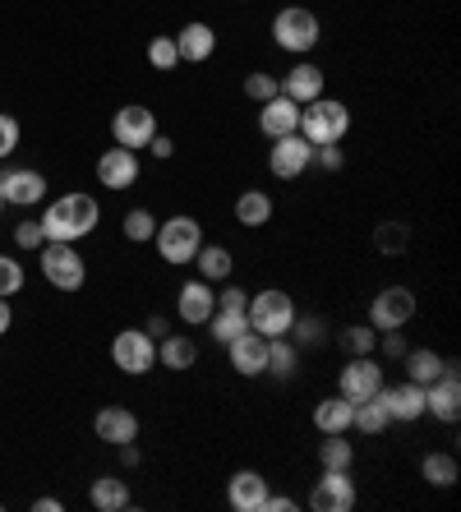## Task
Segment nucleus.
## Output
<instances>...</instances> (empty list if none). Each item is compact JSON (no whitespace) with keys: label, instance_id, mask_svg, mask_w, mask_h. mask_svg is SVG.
I'll return each instance as SVG.
<instances>
[{"label":"nucleus","instance_id":"nucleus-1","mask_svg":"<svg viewBox=\"0 0 461 512\" xmlns=\"http://www.w3.org/2000/svg\"><path fill=\"white\" fill-rule=\"evenodd\" d=\"M97 227V199L93 194H65L42 213V236L47 240H83Z\"/></svg>","mask_w":461,"mask_h":512},{"label":"nucleus","instance_id":"nucleus-2","mask_svg":"<svg viewBox=\"0 0 461 512\" xmlns=\"http://www.w3.org/2000/svg\"><path fill=\"white\" fill-rule=\"evenodd\" d=\"M346 130H351V111H346V102H337V97H314V102L300 107V134H305L314 148L342 143Z\"/></svg>","mask_w":461,"mask_h":512},{"label":"nucleus","instance_id":"nucleus-3","mask_svg":"<svg viewBox=\"0 0 461 512\" xmlns=\"http://www.w3.org/2000/svg\"><path fill=\"white\" fill-rule=\"evenodd\" d=\"M319 14L305 10V5H286V10H277V19H272V42L282 51H296V56H305V51L319 47Z\"/></svg>","mask_w":461,"mask_h":512},{"label":"nucleus","instance_id":"nucleus-4","mask_svg":"<svg viewBox=\"0 0 461 512\" xmlns=\"http://www.w3.org/2000/svg\"><path fill=\"white\" fill-rule=\"evenodd\" d=\"M249 328L263 337H286L291 333V323H296V300L286 296V291H277V286H268V291H259V296L249 300Z\"/></svg>","mask_w":461,"mask_h":512},{"label":"nucleus","instance_id":"nucleus-5","mask_svg":"<svg viewBox=\"0 0 461 512\" xmlns=\"http://www.w3.org/2000/svg\"><path fill=\"white\" fill-rule=\"evenodd\" d=\"M153 240H157V254L180 268V263H194V254H199V245H203V227L190 213H176L171 222H157Z\"/></svg>","mask_w":461,"mask_h":512},{"label":"nucleus","instance_id":"nucleus-6","mask_svg":"<svg viewBox=\"0 0 461 512\" xmlns=\"http://www.w3.org/2000/svg\"><path fill=\"white\" fill-rule=\"evenodd\" d=\"M42 273H47V282L56 291H79L88 268H83V254L74 250L70 240H47L42 245Z\"/></svg>","mask_w":461,"mask_h":512},{"label":"nucleus","instance_id":"nucleus-7","mask_svg":"<svg viewBox=\"0 0 461 512\" xmlns=\"http://www.w3.org/2000/svg\"><path fill=\"white\" fill-rule=\"evenodd\" d=\"M309 162H314V143L305 139V134H282V139H272L268 148V171L277 180H296L309 171Z\"/></svg>","mask_w":461,"mask_h":512},{"label":"nucleus","instance_id":"nucleus-8","mask_svg":"<svg viewBox=\"0 0 461 512\" xmlns=\"http://www.w3.org/2000/svg\"><path fill=\"white\" fill-rule=\"evenodd\" d=\"M111 360H116L120 374H148L157 365V342L139 328H120L116 342H111Z\"/></svg>","mask_w":461,"mask_h":512},{"label":"nucleus","instance_id":"nucleus-9","mask_svg":"<svg viewBox=\"0 0 461 512\" xmlns=\"http://www.w3.org/2000/svg\"><path fill=\"white\" fill-rule=\"evenodd\" d=\"M425 416L457 425L461 416V379H457V360H443V374L425 388Z\"/></svg>","mask_w":461,"mask_h":512},{"label":"nucleus","instance_id":"nucleus-10","mask_svg":"<svg viewBox=\"0 0 461 512\" xmlns=\"http://www.w3.org/2000/svg\"><path fill=\"white\" fill-rule=\"evenodd\" d=\"M415 319V291L411 286H383L379 296H374V305H369V323L374 328H406V323Z\"/></svg>","mask_w":461,"mask_h":512},{"label":"nucleus","instance_id":"nucleus-11","mask_svg":"<svg viewBox=\"0 0 461 512\" xmlns=\"http://www.w3.org/2000/svg\"><path fill=\"white\" fill-rule=\"evenodd\" d=\"M355 480L351 471H323V480L314 485V494H309V508L314 512H351L355 508Z\"/></svg>","mask_w":461,"mask_h":512},{"label":"nucleus","instance_id":"nucleus-12","mask_svg":"<svg viewBox=\"0 0 461 512\" xmlns=\"http://www.w3.org/2000/svg\"><path fill=\"white\" fill-rule=\"evenodd\" d=\"M337 388H342L346 402H365V397H374L383 388V370L374 356H351L346 360L342 379H337Z\"/></svg>","mask_w":461,"mask_h":512},{"label":"nucleus","instance_id":"nucleus-13","mask_svg":"<svg viewBox=\"0 0 461 512\" xmlns=\"http://www.w3.org/2000/svg\"><path fill=\"white\" fill-rule=\"evenodd\" d=\"M157 134V116L148 107H120L116 120H111V139L120 143V148H148V139Z\"/></svg>","mask_w":461,"mask_h":512},{"label":"nucleus","instance_id":"nucleus-14","mask_svg":"<svg viewBox=\"0 0 461 512\" xmlns=\"http://www.w3.org/2000/svg\"><path fill=\"white\" fill-rule=\"evenodd\" d=\"M226 351H231V370L245 374V379L268 374V337L254 333V328H245L236 342H226Z\"/></svg>","mask_w":461,"mask_h":512},{"label":"nucleus","instance_id":"nucleus-15","mask_svg":"<svg viewBox=\"0 0 461 512\" xmlns=\"http://www.w3.org/2000/svg\"><path fill=\"white\" fill-rule=\"evenodd\" d=\"M97 180L107 185V190H130L134 180H139V157L134 148H107V153L97 157Z\"/></svg>","mask_w":461,"mask_h":512},{"label":"nucleus","instance_id":"nucleus-16","mask_svg":"<svg viewBox=\"0 0 461 512\" xmlns=\"http://www.w3.org/2000/svg\"><path fill=\"white\" fill-rule=\"evenodd\" d=\"M213 310H217V296H213V282H203V277H194V282H185L180 286V296H176V314L185 323H208L213 319Z\"/></svg>","mask_w":461,"mask_h":512},{"label":"nucleus","instance_id":"nucleus-17","mask_svg":"<svg viewBox=\"0 0 461 512\" xmlns=\"http://www.w3.org/2000/svg\"><path fill=\"white\" fill-rule=\"evenodd\" d=\"M93 429H97V439L102 443H134L139 439V416H134L130 406H102L97 411V420H93Z\"/></svg>","mask_w":461,"mask_h":512},{"label":"nucleus","instance_id":"nucleus-18","mask_svg":"<svg viewBox=\"0 0 461 512\" xmlns=\"http://www.w3.org/2000/svg\"><path fill=\"white\" fill-rule=\"evenodd\" d=\"M259 130L268 134V139H282V134H296L300 130V102H291L286 93L268 97L259 111Z\"/></svg>","mask_w":461,"mask_h":512},{"label":"nucleus","instance_id":"nucleus-19","mask_svg":"<svg viewBox=\"0 0 461 512\" xmlns=\"http://www.w3.org/2000/svg\"><path fill=\"white\" fill-rule=\"evenodd\" d=\"M263 499H268V480L259 471H236L226 485V503L236 512H263Z\"/></svg>","mask_w":461,"mask_h":512},{"label":"nucleus","instance_id":"nucleus-20","mask_svg":"<svg viewBox=\"0 0 461 512\" xmlns=\"http://www.w3.org/2000/svg\"><path fill=\"white\" fill-rule=\"evenodd\" d=\"M176 51H180L185 65H203V60H213V51H217V33L194 19V24H185L176 33Z\"/></svg>","mask_w":461,"mask_h":512},{"label":"nucleus","instance_id":"nucleus-21","mask_svg":"<svg viewBox=\"0 0 461 512\" xmlns=\"http://www.w3.org/2000/svg\"><path fill=\"white\" fill-rule=\"evenodd\" d=\"M383 402H388V416L402 420V425H411V420L425 416V388L420 383H397V388H383Z\"/></svg>","mask_w":461,"mask_h":512},{"label":"nucleus","instance_id":"nucleus-22","mask_svg":"<svg viewBox=\"0 0 461 512\" xmlns=\"http://www.w3.org/2000/svg\"><path fill=\"white\" fill-rule=\"evenodd\" d=\"M0 190H5V203H19V208H28V203H37L42 194H47V176L42 171H10V176H0Z\"/></svg>","mask_w":461,"mask_h":512},{"label":"nucleus","instance_id":"nucleus-23","mask_svg":"<svg viewBox=\"0 0 461 512\" xmlns=\"http://www.w3.org/2000/svg\"><path fill=\"white\" fill-rule=\"evenodd\" d=\"M282 93L291 97V102H314V97H323V70L319 65H309V60H300L296 70H286V79H282Z\"/></svg>","mask_w":461,"mask_h":512},{"label":"nucleus","instance_id":"nucleus-24","mask_svg":"<svg viewBox=\"0 0 461 512\" xmlns=\"http://www.w3.org/2000/svg\"><path fill=\"white\" fill-rule=\"evenodd\" d=\"M351 416H355V402H346L342 393L323 397V402L314 406V425H319V434H346V429H351Z\"/></svg>","mask_w":461,"mask_h":512},{"label":"nucleus","instance_id":"nucleus-25","mask_svg":"<svg viewBox=\"0 0 461 512\" xmlns=\"http://www.w3.org/2000/svg\"><path fill=\"white\" fill-rule=\"evenodd\" d=\"M88 503L102 512H120V508H130V485L120 476H97L93 489H88Z\"/></svg>","mask_w":461,"mask_h":512},{"label":"nucleus","instance_id":"nucleus-26","mask_svg":"<svg viewBox=\"0 0 461 512\" xmlns=\"http://www.w3.org/2000/svg\"><path fill=\"white\" fill-rule=\"evenodd\" d=\"M194 263H199L203 282H226V277H231V268H236V259H231V250H226V245H199Z\"/></svg>","mask_w":461,"mask_h":512},{"label":"nucleus","instance_id":"nucleus-27","mask_svg":"<svg viewBox=\"0 0 461 512\" xmlns=\"http://www.w3.org/2000/svg\"><path fill=\"white\" fill-rule=\"evenodd\" d=\"M351 425H360V434H383V429L392 425L388 416V402H383V388L374 397H365V402H355V416Z\"/></svg>","mask_w":461,"mask_h":512},{"label":"nucleus","instance_id":"nucleus-28","mask_svg":"<svg viewBox=\"0 0 461 512\" xmlns=\"http://www.w3.org/2000/svg\"><path fill=\"white\" fill-rule=\"evenodd\" d=\"M157 360H162L166 370H190L194 360H199V346L190 342V337H176V333H166L162 346H157Z\"/></svg>","mask_w":461,"mask_h":512},{"label":"nucleus","instance_id":"nucleus-29","mask_svg":"<svg viewBox=\"0 0 461 512\" xmlns=\"http://www.w3.org/2000/svg\"><path fill=\"white\" fill-rule=\"evenodd\" d=\"M300 370V346L286 337H268V374L272 379H291Z\"/></svg>","mask_w":461,"mask_h":512},{"label":"nucleus","instance_id":"nucleus-30","mask_svg":"<svg viewBox=\"0 0 461 512\" xmlns=\"http://www.w3.org/2000/svg\"><path fill=\"white\" fill-rule=\"evenodd\" d=\"M319 462H323V471H351V462H355V443L346 439V434H323V443H319Z\"/></svg>","mask_w":461,"mask_h":512},{"label":"nucleus","instance_id":"nucleus-31","mask_svg":"<svg viewBox=\"0 0 461 512\" xmlns=\"http://www.w3.org/2000/svg\"><path fill=\"white\" fill-rule=\"evenodd\" d=\"M236 222H245V227H268L272 222V199L263 190H245L236 199Z\"/></svg>","mask_w":461,"mask_h":512},{"label":"nucleus","instance_id":"nucleus-32","mask_svg":"<svg viewBox=\"0 0 461 512\" xmlns=\"http://www.w3.org/2000/svg\"><path fill=\"white\" fill-rule=\"evenodd\" d=\"M406 374H411V383H420V388H429V383L443 374V356L438 351H406Z\"/></svg>","mask_w":461,"mask_h":512},{"label":"nucleus","instance_id":"nucleus-33","mask_svg":"<svg viewBox=\"0 0 461 512\" xmlns=\"http://www.w3.org/2000/svg\"><path fill=\"white\" fill-rule=\"evenodd\" d=\"M420 476H425L434 489H452L457 485V457L452 453H429L425 462H420Z\"/></svg>","mask_w":461,"mask_h":512},{"label":"nucleus","instance_id":"nucleus-34","mask_svg":"<svg viewBox=\"0 0 461 512\" xmlns=\"http://www.w3.org/2000/svg\"><path fill=\"white\" fill-rule=\"evenodd\" d=\"M374 346H379V328H374V323L342 328V351L346 356H374Z\"/></svg>","mask_w":461,"mask_h":512},{"label":"nucleus","instance_id":"nucleus-35","mask_svg":"<svg viewBox=\"0 0 461 512\" xmlns=\"http://www.w3.org/2000/svg\"><path fill=\"white\" fill-rule=\"evenodd\" d=\"M208 323H213V337L226 346V342H236V337L249 328V314L245 310H213V319Z\"/></svg>","mask_w":461,"mask_h":512},{"label":"nucleus","instance_id":"nucleus-36","mask_svg":"<svg viewBox=\"0 0 461 512\" xmlns=\"http://www.w3.org/2000/svg\"><path fill=\"white\" fill-rule=\"evenodd\" d=\"M125 236H130L134 245L153 240L157 236V217L148 213V208H130V213H125Z\"/></svg>","mask_w":461,"mask_h":512},{"label":"nucleus","instance_id":"nucleus-37","mask_svg":"<svg viewBox=\"0 0 461 512\" xmlns=\"http://www.w3.org/2000/svg\"><path fill=\"white\" fill-rule=\"evenodd\" d=\"M277 93H282V79H277V74H268V70H254L245 79V97H254L259 107L268 102V97H277Z\"/></svg>","mask_w":461,"mask_h":512},{"label":"nucleus","instance_id":"nucleus-38","mask_svg":"<svg viewBox=\"0 0 461 512\" xmlns=\"http://www.w3.org/2000/svg\"><path fill=\"white\" fill-rule=\"evenodd\" d=\"M148 65H153V70H176L180 65L176 37H153V42H148Z\"/></svg>","mask_w":461,"mask_h":512},{"label":"nucleus","instance_id":"nucleus-39","mask_svg":"<svg viewBox=\"0 0 461 512\" xmlns=\"http://www.w3.org/2000/svg\"><path fill=\"white\" fill-rule=\"evenodd\" d=\"M406 240H411V231H406L402 222H383V227L374 231V245H379L383 254H402Z\"/></svg>","mask_w":461,"mask_h":512},{"label":"nucleus","instance_id":"nucleus-40","mask_svg":"<svg viewBox=\"0 0 461 512\" xmlns=\"http://www.w3.org/2000/svg\"><path fill=\"white\" fill-rule=\"evenodd\" d=\"M291 333H296V346H319V342H323V333H328V323L314 319V314H305V319L296 314V323H291Z\"/></svg>","mask_w":461,"mask_h":512},{"label":"nucleus","instance_id":"nucleus-41","mask_svg":"<svg viewBox=\"0 0 461 512\" xmlns=\"http://www.w3.org/2000/svg\"><path fill=\"white\" fill-rule=\"evenodd\" d=\"M24 286V268H19V259H5L0 254V296H14Z\"/></svg>","mask_w":461,"mask_h":512},{"label":"nucleus","instance_id":"nucleus-42","mask_svg":"<svg viewBox=\"0 0 461 512\" xmlns=\"http://www.w3.org/2000/svg\"><path fill=\"white\" fill-rule=\"evenodd\" d=\"M14 240H19L24 250H42V245H47V236H42V222H19V227H14Z\"/></svg>","mask_w":461,"mask_h":512},{"label":"nucleus","instance_id":"nucleus-43","mask_svg":"<svg viewBox=\"0 0 461 512\" xmlns=\"http://www.w3.org/2000/svg\"><path fill=\"white\" fill-rule=\"evenodd\" d=\"M14 148H19V120L0 116V157H10Z\"/></svg>","mask_w":461,"mask_h":512},{"label":"nucleus","instance_id":"nucleus-44","mask_svg":"<svg viewBox=\"0 0 461 512\" xmlns=\"http://www.w3.org/2000/svg\"><path fill=\"white\" fill-rule=\"evenodd\" d=\"M314 157H319L323 171H342L346 167V153L337 148V143H323V148H314Z\"/></svg>","mask_w":461,"mask_h":512},{"label":"nucleus","instance_id":"nucleus-45","mask_svg":"<svg viewBox=\"0 0 461 512\" xmlns=\"http://www.w3.org/2000/svg\"><path fill=\"white\" fill-rule=\"evenodd\" d=\"M379 346H383V356H406V337H402V328H383L379 333Z\"/></svg>","mask_w":461,"mask_h":512},{"label":"nucleus","instance_id":"nucleus-46","mask_svg":"<svg viewBox=\"0 0 461 512\" xmlns=\"http://www.w3.org/2000/svg\"><path fill=\"white\" fill-rule=\"evenodd\" d=\"M217 310H249V291H240V286H226L222 296H217Z\"/></svg>","mask_w":461,"mask_h":512},{"label":"nucleus","instance_id":"nucleus-47","mask_svg":"<svg viewBox=\"0 0 461 512\" xmlns=\"http://www.w3.org/2000/svg\"><path fill=\"white\" fill-rule=\"evenodd\" d=\"M263 512H296V499H291V494H268Z\"/></svg>","mask_w":461,"mask_h":512},{"label":"nucleus","instance_id":"nucleus-48","mask_svg":"<svg viewBox=\"0 0 461 512\" xmlns=\"http://www.w3.org/2000/svg\"><path fill=\"white\" fill-rule=\"evenodd\" d=\"M148 148H153V157H162V162H166L171 153H176V143L166 139V134H153V139H148Z\"/></svg>","mask_w":461,"mask_h":512},{"label":"nucleus","instance_id":"nucleus-49","mask_svg":"<svg viewBox=\"0 0 461 512\" xmlns=\"http://www.w3.org/2000/svg\"><path fill=\"white\" fill-rule=\"evenodd\" d=\"M10 323H14V310H10V300L0 296V337L10 333Z\"/></svg>","mask_w":461,"mask_h":512},{"label":"nucleus","instance_id":"nucleus-50","mask_svg":"<svg viewBox=\"0 0 461 512\" xmlns=\"http://www.w3.org/2000/svg\"><path fill=\"white\" fill-rule=\"evenodd\" d=\"M166 328H171V323H166V319H162V314H153V319H148V337H162V333H166Z\"/></svg>","mask_w":461,"mask_h":512},{"label":"nucleus","instance_id":"nucleus-51","mask_svg":"<svg viewBox=\"0 0 461 512\" xmlns=\"http://www.w3.org/2000/svg\"><path fill=\"white\" fill-rule=\"evenodd\" d=\"M120 457H125V462H139V448H134V443H120Z\"/></svg>","mask_w":461,"mask_h":512},{"label":"nucleus","instance_id":"nucleus-52","mask_svg":"<svg viewBox=\"0 0 461 512\" xmlns=\"http://www.w3.org/2000/svg\"><path fill=\"white\" fill-rule=\"evenodd\" d=\"M33 508H37V512H60V499H37Z\"/></svg>","mask_w":461,"mask_h":512},{"label":"nucleus","instance_id":"nucleus-53","mask_svg":"<svg viewBox=\"0 0 461 512\" xmlns=\"http://www.w3.org/2000/svg\"><path fill=\"white\" fill-rule=\"evenodd\" d=\"M0 208H5V190H0Z\"/></svg>","mask_w":461,"mask_h":512}]
</instances>
